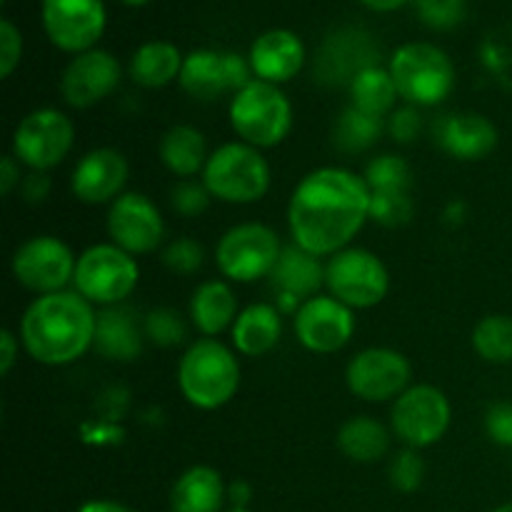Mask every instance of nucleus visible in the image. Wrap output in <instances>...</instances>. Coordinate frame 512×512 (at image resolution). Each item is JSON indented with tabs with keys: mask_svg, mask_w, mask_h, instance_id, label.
Masks as SVG:
<instances>
[{
	"mask_svg": "<svg viewBox=\"0 0 512 512\" xmlns=\"http://www.w3.org/2000/svg\"><path fill=\"white\" fill-rule=\"evenodd\" d=\"M370 218L365 178L345 168H318L295 185L288 228L295 245L315 258H333L348 248Z\"/></svg>",
	"mask_w": 512,
	"mask_h": 512,
	"instance_id": "nucleus-1",
	"label": "nucleus"
},
{
	"mask_svg": "<svg viewBox=\"0 0 512 512\" xmlns=\"http://www.w3.org/2000/svg\"><path fill=\"white\" fill-rule=\"evenodd\" d=\"M98 313L80 293L38 295L20 318V343L25 353L43 365H68L95 343Z\"/></svg>",
	"mask_w": 512,
	"mask_h": 512,
	"instance_id": "nucleus-2",
	"label": "nucleus"
},
{
	"mask_svg": "<svg viewBox=\"0 0 512 512\" xmlns=\"http://www.w3.org/2000/svg\"><path fill=\"white\" fill-rule=\"evenodd\" d=\"M183 398L198 410H218L235 398L240 388V365L233 350L215 338L188 345L178 365Z\"/></svg>",
	"mask_w": 512,
	"mask_h": 512,
	"instance_id": "nucleus-3",
	"label": "nucleus"
},
{
	"mask_svg": "<svg viewBox=\"0 0 512 512\" xmlns=\"http://www.w3.org/2000/svg\"><path fill=\"white\" fill-rule=\"evenodd\" d=\"M398 95L415 108L443 103L455 88L453 60L433 43H405L393 53L388 65Z\"/></svg>",
	"mask_w": 512,
	"mask_h": 512,
	"instance_id": "nucleus-4",
	"label": "nucleus"
},
{
	"mask_svg": "<svg viewBox=\"0 0 512 512\" xmlns=\"http://www.w3.org/2000/svg\"><path fill=\"white\" fill-rule=\"evenodd\" d=\"M230 125L243 143L275 148L293 128V105L280 85L255 78L230 100Z\"/></svg>",
	"mask_w": 512,
	"mask_h": 512,
	"instance_id": "nucleus-5",
	"label": "nucleus"
},
{
	"mask_svg": "<svg viewBox=\"0 0 512 512\" xmlns=\"http://www.w3.org/2000/svg\"><path fill=\"white\" fill-rule=\"evenodd\" d=\"M203 185L223 203H258L270 188V165L258 148L243 140L225 143L210 153L203 170Z\"/></svg>",
	"mask_w": 512,
	"mask_h": 512,
	"instance_id": "nucleus-6",
	"label": "nucleus"
},
{
	"mask_svg": "<svg viewBox=\"0 0 512 512\" xmlns=\"http://www.w3.org/2000/svg\"><path fill=\"white\" fill-rule=\"evenodd\" d=\"M138 280L140 270L133 255L115 243H100L80 255L73 283L75 293L83 295L88 303L110 308V305H123Z\"/></svg>",
	"mask_w": 512,
	"mask_h": 512,
	"instance_id": "nucleus-7",
	"label": "nucleus"
},
{
	"mask_svg": "<svg viewBox=\"0 0 512 512\" xmlns=\"http://www.w3.org/2000/svg\"><path fill=\"white\" fill-rule=\"evenodd\" d=\"M330 295L348 308H375L390 290V275L383 260L363 248H345L325 265Z\"/></svg>",
	"mask_w": 512,
	"mask_h": 512,
	"instance_id": "nucleus-8",
	"label": "nucleus"
},
{
	"mask_svg": "<svg viewBox=\"0 0 512 512\" xmlns=\"http://www.w3.org/2000/svg\"><path fill=\"white\" fill-rule=\"evenodd\" d=\"M283 245L278 233L263 223H240L220 238L215 263L220 273L235 283H255L273 273Z\"/></svg>",
	"mask_w": 512,
	"mask_h": 512,
	"instance_id": "nucleus-9",
	"label": "nucleus"
},
{
	"mask_svg": "<svg viewBox=\"0 0 512 512\" xmlns=\"http://www.w3.org/2000/svg\"><path fill=\"white\" fill-rule=\"evenodd\" d=\"M73 140L75 128L68 115L55 108H38L25 115L15 128L13 155L33 173H48L68 158Z\"/></svg>",
	"mask_w": 512,
	"mask_h": 512,
	"instance_id": "nucleus-10",
	"label": "nucleus"
},
{
	"mask_svg": "<svg viewBox=\"0 0 512 512\" xmlns=\"http://www.w3.org/2000/svg\"><path fill=\"white\" fill-rule=\"evenodd\" d=\"M448 398L435 385H413L405 390L390 410V428L408 448L423 450L438 443L450 428Z\"/></svg>",
	"mask_w": 512,
	"mask_h": 512,
	"instance_id": "nucleus-11",
	"label": "nucleus"
},
{
	"mask_svg": "<svg viewBox=\"0 0 512 512\" xmlns=\"http://www.w3.org/2000/svg\"><path fill=\"white\" fill-rule=\"evenodd\" d=\"M75 265L78 260L63 240L55 235H35L15 250L10 268L23 288L50 295L65 290L75 278Z\"/></svg>",
	"mask_w": 512,
	"mask_h": 512,
	"instance_id": "nucleus-12",
	"label": "nucleus"
},
{
	"mask_svg": "<svg viewBox=\"0 0 512 512\" xmlns=\"http://www.w3.org/2000/svg\"><path fill=\"white\" fill-rule=\"evenodd\" d=\"M40 15L50 43L73 55L93 50L108 23L103 0H43Z\"/></svg>",
	"mask_w": 512,
	"mask_h": 512,
	"instance_id": "nucleus-13",
	"label": "nucleus"
},
{
	"mask_svg": "<svg viewBox=\"0 0 512 512\" xmlns=\"http://www.w3.org/2000/svg\"><path fill=\"white\" fill-rule=\"evenodd\" d=\"M410 378H413V368L408 358L393 348L360 350L345 370L350 393L368 403L398 400L410 388Z\"/></svg>",
	"mask_w": 512,
	"mask_h": 512,
	"instance_id": "nucleus-14",
	"label": "nucleus"
},
{
	"mask_svg": "<svg viewBox=\"0 0 512 512\" xmlns=\"http://www.w3.org/2000/svg\"><path fill=\"white\" fill-rule=\"evenodd\" d=\"M380 60L373 35L360 28H340L323 40L315 55V80L325 88H350L363 70Z\"/></svg>",
	"mask_w": 512,
	"mask_h": 512,
	"instance_id": "nucleus-15",
	"label": "nucleus"
},
{
	"mask_svg": "<svg viewBox=\"0 0 512 512\" xmlns=\"http://www.w3.org/2000/svg\"><path fill=\"white\" fill-rule=\"evenodd\" d=\"M295 338L305 350L330 355L343 350L355 333L353 308L333 295H315L295 310Z\"/></svg>",
	"mask_w": 512,
	"mask_h": 512,
	"instance_id": "nucleus-16",
	"label": "nucleus"
},
{
	"mask_svg": "<svg viewBox=\"0 0 512 512\" xmlns=\"http://www.w3.org/2000/svg\"><path fill=\"white\" fill-rule=\"evenodd\" d=\"M108 235L125 253L148 255L163 243V215L148 195L123 193L110 203Z\"/></svg>",
	"mask_w": 512,
	"mask_h": 512,
	"instance_id": "nucleus-17",
	"label": "nucleus"
},
{
	"mask_svg": "<svg viewBox=\"0 0 512 512\" xmlns=\"http://www.w3.org/2000/svg\"><path fill=\"white\" fill-rule=\"evenodd\" d=\"M120 85V63L108 50H85L75 55L63 70L60 93L70 108H93L115 93Z\"/></svg>",
	"mask_w": 512,
	"mask_h": 512,
	"instance_id": "nucleus-18",
	"label": "nucleus"
},
{
	"mask_svg": "<svg viewBox=\"0 0 512 512\" xmlns=\"http://www.w3.org/2000/svg\"><path fill=\"white\" fill-rule=\"evenodd\" d=\"M128 183V160L115 148H95L78 160L70 190L80 203L103 205L123 195Z\"/></svg>",
	"mask_w": 512,
	"mask_h": 512,
	"instance_id": "nucleus-19",
	"label": "nucleus"
},
{
	"mask_svg": "<svg viewBox=\"0 0 512 512\" xmlns=\"http://www.w3.org/2000/svg\"><path fill=\"white\" fill-rule=\"evenodd\" d=\"M435 143L458 160H483L498 145V130L485 115L445 113L433 125Z\"/></svg>",
	"mask_w": 512,
	"mask_h": 512,
	"instance_id": "nucleus-20",
	"label": "nucleus"
},
{
	"mask_svg": "<svg viewBox=\"0 0 512 512\" xmlns=\"http://www.w3.org/2000/svg\"><path fill=\"white\" fill-rule=\"evenodd\" d=\"M248 60L258 80L273 85L288 83L305 65V45L293 30L275 28L253 40Z\"/></svg>",
	"mask_w": 512,
	"mask_h": 512,
	"instance_id": "nucleus-21",
	"label": "nucleus"
},
{
	"mask_svg": "<svg viewBox=\"0 0 512 512\" xmlns=\"http://www.w3.org/2000/svg\"><path fill=\"white\" fill-rule=\"evenodd\" d=\"M143 338L145 330L140 328L135 310L125 308V305H110L98 313L93 348L103 358L130 363L143 350Z\"/></svg>",
	"mask_w": 512,
	"mask_h": 512,
	"instance_id": "nucleus-22",
	"label": "nucleus"
},
{
	"mask_svg": "<svg viewBox=\"0 0 512 512\" xmlns=\"http://www.w3.org/2000/svg\"><path fill=\"white\" fill-rule=\"evenodd\" d=\"M225 500L223 475L210 465H193L173 483L170 512H223Z\"/></svg>",
	"mask_w": 512,
	"mask_h": 512,
	"instance_id": "nucleus-23",
	"label": "nucleus"
},
{
	"mask_svg": "<svg viewBox=\"0 0 512 512\" xmlns=\"http://www.w3.org/2000/svg\"><path fill=\"white\" fill-rule=\"evenodd\" d=\"M270 283L278 290V295H293L298 300L315 298L320 285L325 283V265L308 250L288 245L270 273Z\"/></svg>",
	"mask_w": 512,
	"mask_h": 512,
	"instance_id": "nucleus-24",
	"label": "nucleus"
},
{
	"mask_svg": "<svg viewBox=\"0 0 512 512\" xmlns=\"http://www.w3.org/2000/svg\"><path fill=\"white\" fill-rule=\"evenodd\" d=\"M283 335V318L275 305L253 303L240 310L233 323V345L245 358H260L278 345Z\"/></svg>",
	"mask_w": 512,
	"mask_h": 512,
	"instance_id": "nucleus-25",
	"label": "nucleus"
},
{
	"mask_svg": "<svg viewBox=\"0 0 512 512\" xmlns=\"http://www.w3.org/2000/svg\"><path fill=\"white\" fill-rule=\"evenodd\" d=\"M238 300L223 280H205L190 298V320L205 338H215L238 320Z\"/></svg>",
	"mask_w": 512,
	"mask_h": 512,
	"instance_id": "nucleus-26",
	"label": "nucleus"
},
{
	"mask_svg": "<svg viewBox=\"0 0 512 512\" xmlns=\"http://www.w3.org/2000/svg\"><path fill=\"white\" fill-rule=\"evenodd\" d=\"M178 80L180 88L190 98L213 103L220 95L230 93L225 53H218V50H193L190 55H185Z\"/></svg>",
	"mask_w": 512,
	"mask_h": 512,
	"instance_id": "nucleus-27",
	"label": "nucleus"
},
{
	"mask_svg": "<svg viewBox=\"0 0 512 512\" xmlns=\"http://www.w3.org/2000/svg\"><path fill=\"white\" fill-rule=\"evenodd\" d=\"M183 60L178 45L168 43V40H150L133 53L130 78L143 88H165L175 78H180Z\"/></svg>",
	"mask_w": 512,
	"mask_h": 512,
	"instance_id": "nucleus-28",
	"label": "nucleus"
},
{
	"mask_svg": "<svg viewBox=\"0 0 512 512\" xmlns=\"http://www.w3.org/2000/svg\"><path fill=\"white\" fill-rule=\"evenodd\" d=\"M208 158L203 133L193 125H173L160 140V160L178 178H193L203 173Z\"/></svg>",
	"mask_w": 512,
	"mask_h": 512,
	"instance_id": "nucleus-29",
	"label": "nucleus"
},
{
	"mask_svg": "<svg viewBox=\"0 0 512 512\" xmlns=\"http://www.w3.org/2000/svg\"><path fill=\"white\" fill-rule=\"evenodd\" d=\"M338 448L353 463H375L390 450V433L380 420L355 415L338 430Z\"/></svg>",
	"mask_w": 512,
	"mask_h": 512,
	"instance_id": "nucleus-30",
	"label": "nucleus"
},
{
	"mask_svg": "<svg viewBox=\"0 0 512 512\" xmlns=\"http://www.w3.org/2000/svg\"><path fill=\"white\" fill-rule=\"evenodd\" d=\"M348 90L350 105L363 110V113L375 115V118H385L388 113H393L395 100L400 98L390 70L380 68V65L363 70V73L350 83Z\"/></svg>",
	"mask_w": 512,
	"mask_h": 512,
	"instance_id": "nucleus-31",
	"label": "nucleus"
},
{
	"mask_svg": "<svg viewBox=\"0 0 512 512\" xmlns=\"http://www.w3.org/2000/svg\"><path fill=\"white\" fill-rule=\"evenodd\" d=\"M380 135H383V118L363 113L353 105L345 108L333 125V145L345 155L365 153L378 143Z\"/></svg>",
	"mask_w": 512,
	"mask_h": 512,
	"instance_id": "nucleus-32",
	"label": "nucleus"
},
{
	"mask_svg": "<svg viewBox=\"0 0 512 512\" xmlns=\"http://www.w3.org/2000/svg\"><path fill=\"white\" fill-rule=\"evenodd\" d=\"M473 350L495 365L512 363V318L488 315L473 330Z\"/></svg>",
	"mask_w": 512,
	"mask_h": 512,
	"instance_id": "nucleus-33",
	"label": "nucleus"
},
{
	"mask_svg": "<svg viewBox=\"0 0 512 512\" xmlns=\"http://www.w3.org/2000/svg\"><path fill=\"white\" fill-rule=\"evenodd\" d=\"M145 338L158 348H175L188 338V323L173 308H155L143 320Z\"/></svg>",
	"mask_w": 512,
	"mask_h": 512,
	"instance_id": "nucleus-34",
	"label": "nucleus"
},
{
	"mask_svg": "<svg viewBox=\"0 0 512 512\" xmlns=\"http://www.w3.org/2000/svg\"><path fill=\"white\" fill-rule=\"evenodd\" d=\"M363 178L368 183L370 193H375V190H410V183H413L410 165L400 155L373 158L365 168Z\"/></svg>",
	"mask_w": 512,
	"mask_h": 512,
	"instance_id": "nucleus-35",
	"label": "nucleus"
},
{
	"mask_svg": "<svg viewBox=\"0 0 512 512\" xmlns=\"http://www.w3.org/2000/svg\"><path fill=\"white\" fill-rule=\"evenodd\" d=\"M370 218L383 228H400L413 218L410 190H375L370 193Z\"/></svg>",
	"mask_w": 512,
	"mask_h": 512,
	"instance_id": "nucleus-36",
	"label": "nucleus"
},
{
	"mask_svg": "<svg viewBox=\"0 0 512 512\" xmlns=\"http://www.w3.org/2000/svg\"><path fill=\"white\" fill-rule=\"evenodd\" d=\"M390 485H393L398 493H415V490L423 485L425 478V463L413 448L400 450L398 455L390 463Z\"/></svg>",
	"mask_w": 512,
	"mask_h": 512,
	"instance_id": "nucleus-37",
	"label": "nucleus"
},
{
	"mask_svg": "<svg viewBox=\"0 0 512 512\" xmlns=\"http://www.w3.org/2000/svg\"><path fill=\"white\" fill-rule=\"evenodd\" d=\"M415 8L433 30H453L465 20V0H415Z\"/></svg>",
	"mask_w": 512,
	"mask_h": 512,
	"instance_id": "nucleus-38",
	"label": "nucleus"
},
{
	"mask_svg": "<svg viewBox=\"0 0 512 512\" xmlns=\"http://www.w3.org/2000/svg\"><path fill=\"white\" fill-rule=\"evenodd\" d=\"M163 265L178 275H193L203 268L205 250L198 240L193 238H178L163 250Z\"/></svg>",
	"mask_w": 512,
	"mask_h": 512,
	"instance_id": "nucleus-39",
	"label": "nucleus"
},
{
	"mask_svg": "<svg viewBox=\"0 0 512 512\" xmlns=\"http://www.w3.org/2000/svg\"><path fill=\"white\" fill-rule=\"evenodd\" d=\"M213 195L208 193L203 183H193V180H180L170 193V205L175 213L185 215V218H195V215L205 213Z\"/></svg>",
	"mask_w": 512,
	"mask_h": 512,
	"instance_id": "nucleus-40",
	"label": "nucleus"
},
{
	"mask_svg": "<svg viewBox=\"0 0 512 512\" xmlns=\"http://www.w3.org/2000/svg\"><path fill=\"white\" fill-rule=\"evenodd\" d=\"M23 58V35L10 18L0 20V78H10Z\"/></svg>",
	"mask_w": 512,
	"mask_h": 512,
	"instance_id": "nucleus-41",
	"label": "nucleus"
},
{
	"mask_svg": "<svg viewBox=\"0 0 512 512\" xmlns=\"http://www.w3.org/2000/svg\"><path fill=\"white\" fill-rule=\"evenodd\" d=\"M420 130H423V118H420V110L415 105H405V108H398L390 113L388 133L395 143H413L420 135Z\"/></svg>",
	"mask_w": 512,
	"mask_h": 512,
	"instance_id": "nucleus-42",
	"label": "nucleus"
},
{
	"mask_svg": "<svg viewBox=\"0 0 512 512\" xmlns=\"http://www.w3.org/2000/svg\"><path fill=\"white\" fill-rule=\"evenodd\" d=\"M485 430L495 445L512 448V403H493L485 413Z\"/></svg>",
	"mask_w": 512,
	"mask_h": 512,
	"instance_id": "nucleus-43",
	"label": "nucleus"
},
{
	"mask_svg": "<svg viewBox=\"0 0 512 512\" xmlns=\"http://www.w3.org/2000/svg\"><path fill=\"white\" fill-rule=\"evenodd\" d=\"M50 188H53V183H50L48 173H38V170H35V173L23 178V183H20V195H23L25 203L38 205L48 198Z\"/></svg>",
	"mask_w": 512,
	"mask_h": 512,
	"instance_id": "nucleus-44",
	"label": "nucleus"
},
{
	"mask_svg": "<svg viewBox=\"0 0 512 512\" xmlns=\"http://www.w3.org/2000/svg\"><path fill=\"white\" fill-rule=\"evenodd\" d=\"M20 183H23V180H20L18 158H15V155H5V158L0 160V193L8 198Z\"/></svg>",
	"mask_w": 512,
	"mask_h": 512,
	"instance_id": "nucleus-45",
	"label": "nucleus"
},
{
	"mask_svg": "<svg viewBox=\"0 0 512 512\" xmlns=\"http://www.w3.org/2000/svg\"><path fill=\"white\" fill-rule=\"evenodd\" d=\"M18 350L20 340L10 330H3L0 333V375H8L13 370L15 360H18Z\"/></svg>",
	"mask_w": 512,
	"mask_h": 512,
	"instance_id": "nucleus-46",
	"label": "nucleus"
},
{
	"mask_svg": "<svg viewBox=\"0 0 512 512\" xmlns=\"http://www.w3.org/2000/svg\"><path fill=\"white\" fill-rule=\"evenodd\" d=\"M78 512H138V510L118 503V500H100L98 498V500H88V503L80 505Z\"/></svg>",
	"mask_w": 512,
	"mask_h": 512,
	"instance_id": "nucleus-47",
	"label": "nucleus"
},
{
	"mask_svg": "<svg viewBox=\"0 0 512 512\" xmlns=\"http://www.w3.org/2000/svg\"><path fill=\"white\" fill-rule=\"evenodd\" d=\"M250 498H253V490L245 480H235L228 488V500L233 503V508H248Z\"/></svg>",
	"mask_w": 512,
	"mask_h": 512,
	"instance_id": "nucleus-48",
	"label": "nucleus"
},
{
	"mask_svg": "<svg viewBox=\"0 0 512 512\" xmlns=\"http://www.w3.org/2000/svg\"><path fill=\"white\" fill-rule=\"evenodd\" d=\"M360 3L368 10H373V13H395L403 5H408L410 0H360Z\"/></svg>",
	"mask_w": 512,
	"mask_h": 512,
	"instance_id": "nucleus-49",
	"label": "nucleus"
},
{
	"mask_svg": "<svg viewBox=\"0 0 512 512\" xmlns=\"http://www.w3.org/2000/svg\"><path fill=\"white\" fill-rule=\"evenodd\" d=\"M120 3L130 5V8H140V5H148L150 0H120Z\"/></svg>",
	"mask_w": 512,
	"mask_h": 512,
	"instance_id": "nucleus-50",
	"label": "nucleus"
},
{
	"mask_svg": "<svg viewBox=\"0 0 512 512\" xmlns=\"http://www.w3.org/2000/svg\"><path fill=\"white\" fill-rule=\"evenodd\" d=\"M493 512H512V503H505V505H500V508H495Z\"/></svg>",
	"mask_w": 512,
	"mask_h": 512,
	"instance_id": "nucleus-51",
	"label": "nucleus"
},
{
	"mask_svg": "<svg viewBox=\"0 0 512 512\" xmlns=\"http://www.w3.org/2000/svg\"><path fill=\"white\" fill-rule=\"evenodd\" d=\"M225 512H250L248 508H230V510H225Z\"/></svg>",
	"mask_w": 512,
	"mask_h": 512,
	"instance_id": "nucleus-52",
	"label": "nucleus"
},
{
	"mask_svg": "<svg viewBox=\"0 0 512 512\" xmlns=\"http://www.w3.org/2000/svg\"><path fill=\"white\" fill-rule=\"evenodd\" d=\"M0 3H5V0H0Z\"/></svg>",
	"mask_w": 512,
	"mask_h": 512,
	"instance_id": "nucleus-53",
	"label": "nucleus"
}]
</instances>
